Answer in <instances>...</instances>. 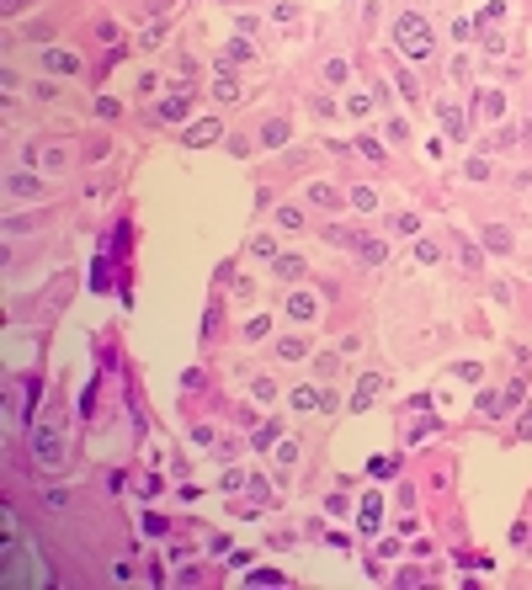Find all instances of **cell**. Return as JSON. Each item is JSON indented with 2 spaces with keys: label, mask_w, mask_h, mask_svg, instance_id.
<instances>
[{
  "label": "cell",
  "mask_w": 532,
  "mask_h": 590,
  "mask_svg": "<svg viewBox=\"0 0 532 590\" xmlns=\"http://www.w3.org/2000/svg\"><path fill=\"white\" fill-rule=\"evenodd\" d=\"M27 447H32V463H38L43 473H59L64 463H69V447H64V426H59V420H43V426H32Z\"/></svg>",
  "instance_id": "obj_1"
},
{
  "label": "cell",
  "mask_w": 532,
  "mask_h": 590,
  "mask_svg": "<svg viewBox=\"0 0 532 590\" xmlns=\"http://www.w3.org/2000/svg\"><path fill=\"white\" fill-rule=\"evenodd\" d=\"M394 43H399L405 59H431V21L415 16V11L394 16Z\"/></svg>",
  "instance_id": "obj_2"
},
{
  "label": "cell",
  "mask_w": 532,
  "mask_h": 590,
  "mask_svg": "<svg viewBox=\"0 0 532 590\" xmlns=\"http://www.w3.org/2000/svg\"><path fill=\"white\" fill-rule=\"evenodd\" d=\"M219 128H224V122H213V117H197V122H192V128L181 133V139L192 144V149H197V144H219Z\"/></svg>",
  "instance_id": "obj_3"
},
{
  "label": "cell",
  "mask_w": 532,
  "mask_h": 590,
  "mask_svg": "<svg viewBox=\"0 0 532 590\" xmlns=\"http://www.w3.org/2000/svg\"><path fill=\"white\" fill-rule=\"evenodd\" d=\"M357 527H362V532H378V527H384V500H378V495H368V500L357 506Z\"/></svg>",
  "instance_id": "obj_4"
},
{
  "label": "cell",
  "mask_w": 532,
  "mask_h": 590,
  "mask_svg": "<svg viewBox=\"0 0 532 590\" xmlns=\"http://www.w3.org/2000/svg\"><path fill=\"white\" fill-rule=\"evenodd\" d=\"M314 298H320V293H309V287H298V293H287V314H293V319H314Z\"/></svg>",
  "instance_id": "obj_5"
},
{
  "label": "cell",
  "mask_w": 532,
  "mask_h": 590,
  "mask_svg": "<svg viewBox=\"0 0 532 590\" xmlns=\"http://www.w3.org/2000/svg\"><path fill=\"white\" fill-rule=\"evenodd\" d=\"M378 394H384V378H378V372H368V378L357 383V394H351V409H368Z\"/></svg>",
  "instance_id": "obj_6"
},
{
  "label": "cell",
  "mask_w": 532,
  "mask_h": 590,
  "mask_svg": "<svg viewBox=\"0 0 532 590\" xmlns=\"http://www.w3.org/2000/svg\"><path fill=\"white\" fill-rule=\"evenodd\" d=\"M43 64H48L54 75H75V69H80V59H75L69 48H48V54H43Z\"/></svg>",
  "instance_id": "obj_7"
},
{
  "label": "cell",
  "mask_w": 532,
  "mask_h": 590,
  "mask_svg": "<svg viewBox=\"0 0 532 590\" xmlns=\"http://www.w3.org/2000/svg\"><path fill=\"white\" fill-rule=\"evenodd\" d=\"M436 117H442V133H452V139H463V133H469V128H463V112H458L452 102L436 106Z\"/></svg>",
  "instance_id": "obj_8"
},
{
  "label": "cell",
  "mask_w": 532,
  "mask_h": 590,
  "mask_svg": "<svg viewBox=\"0 0 532 590\" xmlns=\"http://www.w3.org/2000/svg\"><path fill=\"white\" fill-rule=\"evenodd\" d=\"M213 96H219V102H240V80L229 75V64H219V80H213Z\"/></svg>",
  "instance_id": "obj_9"
},
{
  "label": "cell",
  "mask_w": 532,
  "mask_h": 590,
  "mask_svg": "<svg viewBox=\"0 0 532 590\" xmlns=\"http://www.w3.org/2000/svg\"><path fill=\"white\" fill-rule=\"evenodd\" d=\"M38 165L43 170H64V165H69V149H64V144H48V149H38Z\"/></svg>",
  "instance_id": "obj_10"
},
{
  "label": "cell",
  "mask_w": 532,
  "mask_h": 590,
  "mask_svg": "<svg viewBox=\"0 0 532 590\" xmlns=\"http://www.w3.org/2000/svg\"><path fill=\"white\" fill-rule=\"evenodd\" d=\"M320 399H325V388H293V399H287V405H293V409H320Z\"/></svg>",
  "instance_id": "obj_11"
},
{
  "label": "cell",
  "mask_w": 532,
  "mask_h": 590,
  "mask_svg": "<svg viewBox=\"0 0 532 590\" xmlns=\"http://www.w3.org/2000/svg\"><path fill=\"white\" fill-rule=\"evenodd\" d=\"M309 203H314V207H341V192L325 186V181H314V186H309Z\"/></svg>",
  "instance_id": "obj_12"
},
{
  "label": "cell",
  "mask_w": 532,
  "mask_h": 590,
  "mask_svg": "<svg viewBox=\"0 0 532 590\" xmlns=\"http://www.w3.org/2000/svg\"><path fill=\"white\" fill-rule=\"evenodd\" d=\"M485 250H495V256H506V250H511V229L490 224V229H485Z\"/></svg>",
  "instance_id": "obj_13"
},
{
  "label": "cell",
  "mask_w": 532,
  "mask_h": 590,
  "mask_svg": "<svg viewBox=\"0 0 532 590\" xmlns=\"http://www.w3.org/2000/svg\"><path fill=\"white\" fill-rule=\"evenodd\" d=\"M160 117H165V122H181V117H186V91L165 96V102H160Z\"/></svg>",
  "instance_id": "obj_14"
},
{
  "label": "cell",
  "mask_w": 532,
  "mask_h": 590,
  "mask_svg": "<svg viewBox=\"0 0 532 590\" xmlns=\"http://www.w3.org/2000/svg\"><path fill=\"white\" fill-rule=\"evenodd\" d=\"M357 256L378 266V261H389V245H384V240H357Z\"/></svg>",
  "instance_id": "obj_15"
},
{
  "label": "cell",
  "mask_w": 532,
  "mask_h": 590,
  "mask_svg": "<svg viewBox=\"0 0 532 590\" xmlns=\"http://www.w3.org/2000/svg\"><path fill=\"white\" fill-rule=\"evenodd\" d=\"M250 442H256V447H277V442H282V431H277V420H261Z\"/></svg>",
  "instance_id": "obj_16"
},
{
  "label": "cell",
  "mask_w": 532,
  "mask_h": 590,
  "mask_svg": "<svg viewBox=\"0 0 532 590\" xmlns=\"http://www.w3.org/2000/svg\"><path fill=\"white\" fill-rule=\"evenodd\" d=\"M250 399H261V405H271V399H277V383H271V378H250Z\"/></svg>",
  "instance_id": "obj_17"
},
{
  "label": "cell",
  "mask_w": 532,
  "mask_h": 590,
  "mask_svg": "<svg viewBox=\"0 0 532 590\" xmlns=\"http://www.w3.org/2000/svg\"><path fill=\"white\" fill-rule=\"evenodd\" d=\"M5 192H11V197H38V181H32V176H11Z\"/></svg>",
  "instance_id": "obj_18"
},
{
  "label": "cell",
  "mask_w": 532,
  "mask_h": 590,
  "mask_svg": "<svg viewBox=\"0 0 532 590\" xmlns=\"http://www.w3.org/2000/svg\"><path fill=\"white\" fill-rule=\"evenodd\" d=\"M373 102H378V96H368V91H357V96L346 102V112H351V117H368V112H373Z\"/></svg>",
  "instance_id": "obj_19"
},
{
  "label": "cell",
  "mask_w": 532,
  "mask_h": 590,
  "mask_svg": "<svg viewBox=\"0 0 532 590\" xmlns=\"http://www.w3.org/2000/svg\"><path fill=\"white\" fill-rule=\"evenodd\" d=\"M351 207H357V213H373V207H378L373 186H357V192H351Z\"/></svg>",
  "instance_id": "obj_20"
},
{
  "label": "cell",
  "mask_w": 532,
  "mask_h": 590,
  "mask_svg": "<svg viewBox=\"0 0 532 590\" xmlns=\"http://www.w3.org/2000/svg\"><path fill=\"white\" fill-rule=\"evenodd\" d=\"M261 144H271V149L287 144V122H266V128H261Z\"/></svg>",
  "instance_id": "obj_21"
},
{
  "label": "cell",
  "mask_w": 532,
  "mask_h": 590,
  "mask_svg": "<svg viewBox=\"0 0 532 590\" xmlns=\"http://www.w3.org/2000/svg\"><path fill=\"white\" fill-rule=\"evenodd\" d=\"M277 356H282V362H298V356H309V346L304 341H277Z\"/></svg>",
  "instance_id": "obj_22"
},
{
  "label": "cell",
  "mask_w": 532,
  "mask_h": 590,
  "mask_svg": "<svg viewBox=\"0 0 532 590\" xmlns=\"http://www.w3.org/2000/svg\"><path fill=\"white\" fill-rule=\"evenodd\" d=\"M431 426H436V420H431V415H421L415 426H405V442H426V436H431Z\"/></svg>",
  "instance_id": "obj_23"
},
{
  "label": "cell",
  "mask_w": 532,
  "mask_h": 590,
  "mask_svg": "<svg viewBox=\"0 0 532 590\" xmlns=\"http://www.w3.org/2000/svg\"><path fill=\"white\" fill-rule=\"evenodd\" d=\"M368 473H373V479H394V473H399V463H394V457H373Z\"/></svg>",
  "instance_id": "obj_24"
},
{
  "label": "cell",
  "mask_w": 532,
  "mask_h": 590,
  "mask_svg": "<svg viewBox=\"0 0 532 590\" xmlns=\"http://www.w3.org/2000/svg\"><path fill=\"white\" fill-rule=\"evenodd\" d=\"M245 580H250V585H282L287 574H277V569H245Z\"/></svg>",
  "instance_id": "obj_25"
},
{
  "label": "cell",
  "mask_w": 532,
  "mask_h": 590,
  "mask_svg": "<svg viewBox=\"0 0 532 590\" xmlns=\"http://www.w3.org/2000/svg\"><path fill=\"white\" fill-rule=\"evenodd\" d=\"M415 261L436 266V261H442V250H436V245H431V240H415Z\"/></svg>",
  "instance_id": "obj_26"
},
{
  "label": "cell",
  "mask_w": 532,
  "mask_h": 590,
  "mask_svg": "<svg viewBox=\"0 0 532 590\" xmlns=\"http://www.w3.org/2000/svg\"><path fill=\"white\" fill-rule=\"evenodd\" d=\"M277 271H282V277H298V271H304V256H277Z\"/></svg>",
  "instance_id": "obj_27"
},
{
  "label": "cell",
  "mask_w": 532,
  "mask_h": 590,
  "mask_svg": "<svg viewBox=\"0 0 532 590\" xmlns=\"http://www.w3.org/2000/svg\"><path fill=\"white\" fill-rule=\"evenodd\" d=\"M346 75H351V69H346V59H330V64H325V80H330V85H341Z\"/></svg>",
  "instance_id": "obj_28"
},
{
  "label": "cell",
  "mask_w": 532,
  "mask_h": 590,
  "mask_svg": "<svg viewBox=\"0 0 532 590\" xmlns=\"http://www.w3.org/2000/svg\"><path fill=\"white\" fill-rule=\"evenodd\" d=\"M240 59H250V43H229V48H224V59H219V64H240Z\"/></svg>",
  "instance_id": "obj_29"
},
{
  "label": "cell",
  "mask_w": 532,
  "mask_h": 590,
  "mask_svg": "<svg viewBox=\"0 0 532 590\" xmlns=\"http://www.w3.org/2000/svg\"><path fill=\"white\" fill-rule=\"evenodd\" d=\"M266 330H271V319H266V314H256V319H250V325H245V341H261Z\"/></svg>",
  "instance_id": "obj_30"
},
{
  "label": "cell",
  "mask_w": 532,
  "mask_h": 590,
  "mask_svg": "<svg viewBox=\"0 0 532 590\" xmlns=\"http://www.w3.org/2000/svg\"><path fill=\"white\" fill-rule=\"evenodd\" d=\"M500 11H506V0H490V5L479 11V27H490V21H500Z\"/></svg>",
  "instance_id": "obj_31"
},
{
  "label": "cell",
  "mask_w": 532,
  "mask_h": 590,
  "mask_svg": "<svg viewBox=\"0 0 532 590\" xmlns=\"http://www.w3.org/2000/svg\"><path fill=\"white\" fill-rule=\"evenodd\" d=\"M399 96H405V102H421V85H415V75H399Z\"/></svg>",
  "instance_id": "obj_32"
},
{
  "label": "cell",
  "mask_w": 532,
  "mask_h": 590,
  "mask_svg": "<svg viewBox=\"0 0 532 590\" xmlns=\"http://www.w3.org/2000/svg\"><path fill=\"white\" fill-rule=\"evenodd\" d=\"M463 176H469V181H485V176H490V160H469V165H463Z\"/></svg>",
  "instance_id": "obj_33"
},
{
  "label": "cell",
  "mask_w": 532,
  "mask_h": 590,
  "mask_svg": "<svg viewBox=\"0 0 532 590\" xmlns=\"http://www.w3.org/2000/svg\"><path fill=\"white\" fill-rule=\"evenodd\" d=\"M394 229H399V234H415V229H421V213H399V218H394Z\"/></svg>",
  "instance_id": "obj_34"
},
{
  "label": "cell",
  "mask_w": 532,
  "mask_h": 590,
  "mask_svg": "<svg viewBox=\"0 0 532 590\" xmlns=\"http://www.w3.org/2000/svg\"><path fill=\"white\" fill-rule=\"evenodd\" d=\"M250 250H256V256H277V240H271V234H256V240H250Z\"/></svg>",
  "instance_id": "obj_35"
},
{
  "label": "cell",
  "mask_w": 532,
  "mask_h": 590,
  "mask_svg": "<svg viewBox=\"0 0 532 590\" xmlns=\"http://www.w3.org/2000/svg\"><path fill=\"white\" fill-rule=\"evenodd\" d=\"M277 224H282V229H304V213H293V207H282V213H277Z\"/></svg>",
  "instance_id": "obj_36"
},
{
  "label": "cell",
  "mask_w": 532,
  "mask_h": 590,
  "mask_svg": "<svg viewBox=\"0 0 532 590\" xmlns=\"http://www.w3.org/2000/svg\"><path fill=\"white\" fill-rule=\"evenodd\" d=\"M192 447H213V426H192Z\"/></svg>",
  "instance_id": "obj_37"
},
{
  "label": "cell",
  "mask_w": 532,
  "mask_h": 590,
  "mask_svg": "<svg viewBox=\"0 0 532 590\" xmlns=\"http://www.w3.org/2000/svg\"><path fill=\"white\" fill-rule=\"evenodd\" d=\"M469 32H474V21H463V16L452 21V43H469Z\"/></svg>",
  "instance_id": "obj_38"
},
{
  "label": "cell",
  "mask_w": 532,
  "mask_h": 590,
  "mask_svg": "<svg viewBox=\"0 0 532 590\" xmlns=\"http://www.w3.org/2000/svg\"><path fill=\"white\" fill-rule=\"evenodd\" d=\"M479 372H485L479 362H463V367H458V378H463V383H479Z\"/></svg>",
  "instance_id": "obj_39"
},
{
  "label": "cell",
  "mask_w": 532,
  "mask_h": 590,
  "mask_svg": "<svg viewBox=\"0 0 532 590\" xmlns=\"http://www.w3.org/2000/svg\"><path fill=\"white\" fill-rule=\"evenodd\" d=\"M522 442H532V409L522 415Z\"/></svg>",
  "instance_id": "obj_40"
},
{
  "label": "cell",
  "mask_w": 532,
  "mask_h": 590,
  "mask_svg": "<svg viewBox=\"0 0 532 590\" xmlns=\"http://www.w3.org/2000/svg\"><path fill=\"white\" fill-rule=\"evenodd\" d=\"M21 5H27V0H5V11H21Z\"/></svg>",
  "instance_id": "obj_41"
}]
</instances>
